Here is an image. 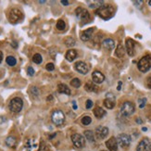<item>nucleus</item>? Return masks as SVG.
Wrapping results in <instances>:
<instances>
[{"mask_svg": "<svg viewBox=\"0 0 151 151\" xmlns=\"http://www.w3.org/2000/svg\"><path fill=\"white\" fill-rule=\"evenodd\" d=\"M95 13L101 19H103L105 20H108L114 16L115 8L111 5H103L102 7H100L99 8L96 9Z\"/></svg>", "mask_w": 151, "mask_h": 151, "instance_id": "f257e3e1", "label": "nucleus"}, {"mask_svg": "<svg viewBox=\"0 0 151 151\" xmlns=\"http://www.w3.org/2000/svg\"><path fill=\"white\" fill-rule=\"evenodd\" d=\"M137 68L141 72H146L151 69V56H144L141 60L138 61Z\"/></svg>", "mask_w": 151, "mask_h": 151, "instance_id": "f03ea898", "label": "nucleus"}, {"mask_svg": "<svg viewBox=\"0 0 151 151\" xmlns=\"http://www.w3.org/2000/svg\"><path fill=\"white\" fill-rule=\"evenodd\" d=\"M23 107V101L20 98H14L8 104V108L13 113H19Z\"/></svg>", "mask_w": 151, "mask_h": 151, "instance_id": "7ed1b4c3", "label": "nucleus"}, {"mask_svg": "<svg viewBox=\"0 0 151 151\" xmlns=\"http://www.w3.org/2000/svg\"><path fill=\"white\" fill-rule=\"evenodd\" d=\"M23 18V14L22 12L20 11L18 8H12L9 11V14H8V20L9 22L12 24H16L20 22V20Z\"/></svg>", "mask_w": 151, "mask_h": 151, "instance_id": "20e7f679", "label": "nucleus"}, {"mask_svg": "<svg viewBox=\"0 0 151 151\" xmlns=\"http://www.w3.org/2000/svg\"><path fill=\"white\" fill-rule=\"evenodd\" d=\"M135 110V104L131 101H125L121 107V113L123 116H126V117L133 114Z\"/></svg>", "mask_w": 151, "mask_h": 151, "instance_id": "39448f33", "label": "nucleus"}, {"mask_svg": "<svg viewBox=\"0 0 151 151\" xmlns=\"http://www.w3.org/2000/svg\"><path fill=\"white\" fill-rule=\"evenodd\" d=\"M52 121L53 123L57 125V126H60L64 123L65 121V115H64V112L60 110H57L52 113Z\"/></svg>", "mask_w": 151, "mask_h": 151, "instance_id": "423d86ee", "label": "nucleus"}, {"mask_svg": "<svg viewBox=\"0 0 151 151\" xmlns=\"http://www.w3.org/2000/svg\"><path fill=\"white\" fill-rule=\"evenodd\" d=\"M72 141L76 148H83L85 145V138L80 133H73L72 135Z\"/></svg>", "mask_w": 151, "mask_h": 151, "instance_id": "0eeeda50", "label": "nucleus"}, {"mask_svg": "<svg viewBox=\"0 0 151 151\" xmlns=\"http://www.w3.org/2000/svg\"><path fill=\"white\" fill-rule=\"evenodd\" d=\"M118 144L121 146L123 148H129L130 144H131V136L127 133H121L119 135L118 138H117Z\"/></svg>", "mask_w": 151, "mask_h": 151, "instance_id": "6e6552de", "label": "nucleus"}, {"mask_svg": "<svg viewBox=\"0 0 151 151\" xmlns=\"http://www.w3.org/2000/svg\"><path fill=\"white\" fill-rule=\"evenodd\" d=\"M136 151H151V139L148 137L143 138L138 144Z\"/></svg>", "mask_w": 151, "mask_h": 151, "instance_id": "1a4fd4ad", "label": "nucleus"}, {"mask_svg": "<svg viewBox=\"0 0 151 151\" xmlns=\"http://www.w3.org/2000/svg\"><path fill=\"white\" fill-rule=\"evenodd\" d=\"M75 70H77L79 73H81L83 75H85L88 73V72L90 70V66L88 65L87 63L83 61H78L75 63V66H74Z\"/></svg>", "mask_w": 151, "mask_h": 151, "instance_id": "9d476101", "label": "nucleus"}, {"mask_svg": "<svg viewBox=\"0 0 151 151\" xmlns=\"http://www.w3.org/2000/svg\"><path fill=\"white\" fill-rule=\"evenodd\" d=\"M108 135V128L105 126H98L95 129V136L98 139L102 140Z\"/></svg>", "mask_w": 151, "mask_h": 151, "instance_id": "9b49d317", "label": "nucleus"}, {"mask_svg": "<svg viewBox=\"0 0 151 151\" xmlns=\"http://www.w3.org/2000/svg\"><path fill=\"white\" fill-rule=\"evenodd\" d=\"M75 13H76V16L78 18H80L82 20H85L87 22L88 20H90V14L86 9L83 7H77L75 9Z\"/></svg>", "mask_w": 151, "mask_h": 151, "instance_id": "f8f14e48", "label": "nucleus"}, {"mask_svg": "<svg viewBox=\"0 0 151 151\" xmlns=\"http://www.w3.org/2000/svg\"><path fill=\"white\" fill-rule=\"evenodd\" d=\"M115 96L111 93H108L106 99L104 100V106L108 110H112L115 107Z\"/></svg>", "mask_w": 151, "mask_h": 151, "instance_id": "ddd939ff", "label": "nucleus"}, {"mask_svg": "<svg viewBox=\"0 0 151 151\" xmlns=\"http://www.w3.org/2000/svg\"><path fill=\"white\" fill-rule=\"evenodd\" d=\"M125 45H126V51L130 57H133L135 55V41L131 38H127L125 42Z\"/></svg>", "mask_w": 151, "mask_h": 151, "instance_id": "4468645a", "label": "nucleus"}, {"mask_svg": "<svg viewBox=\"0 0 151 151\" xmlns=\"http://www.w3.org/2000/svg\"><path fill=\"white\" fill-rule=\"evenodd\" d=\"M106 146L110 151H117L118 150V141L115 137H110L108 141H106Z\"/></svg>", "mask_w": 151, "mask_h": 151, "instance_id": "2eb2a0df", "label": "nucleus"}, {"mask_svg": "<svg viewBox=\"0 0 151 151\" xmlns=\"http://www.w3.org/2000/svg\"><path fill=\"white\" fill-rule=\"evenodd\" d=\"M92 78H93V81L95 83H101L105 80L104 74L98 72V70H95V72L92 73Z\"/></svg>", "mask_w": 151, "mask_h": 151, "instance_id": "dca6fc26", "label": "nucleus"}, {"mask_svg": "<svg viewBox=\"0 0 151 151\" xmlns=\"http://www.w3.org/2000/svg\"><path fill=\"white\" fill-rule=\"evenodd\" d=\"M102 47L107 50H111L115 47V42L111 38H107V39L103 40Z\"/></svg>", "mask_w": 151, "mask_h": 151, "instance_id": "f3484780", "label": "nucleus"}, {"mask_svg": "<svg viewBox=\"0 0 151 151\" xmlns=\"http://www.w3.org/2000/svg\"><path fill=\"white\" fill-rule=\"evenodd\" d=\"M94 30H95L94 28H89V29H87V30L83 31V32L81 33V39H82L83 41H85V42L88 41V40H89V39L91 38V37H92V35H93Z\"/></svg>", "mask_w": 151, "mask_h": 151, "instance_id": "a211bd4d", "label": "nucleus"}, {"mask_svg": "<svg viewBox=\"0 0 151 151\" xmlns=\"http://www.w3.org/2000/svg\"><path fill=\"white\" fill-rule=\"evenodd\" d=\"M76 57H77V52H76V50H74V49L68 50L67 53H66V55H65L66 60L68 61H70V62L73 61L75 58H76Z\"/></svg>", "mask_w": 151, "mask_h": 151, "instance_id": "6ab92c4d", "label": "nucleus"}, {"mask_svg": "<svg viewBox=\"0 0 151 151\" xmlns=\"http://www.w3.org/2000/svg\"><path fill=\"white\" fill-rule=\"evenodd\" d=\"M106 114H107L106 110H104L103 108H100V107H96L94 110V115L95 116V118H98V119L103 118V117Z\"/></svg>", "mask_w": 151, "mask_h": 151, "instance_id": "aec40b11", "label": "nucleus"}, {"mask_svg": "<svg viewBox=\"0 0 151 151\" xmlns=\"http://www.w3.org/2000/svg\"><path fill=\"white\" fill-rule=\"evenodd\" d=\"M125 50H126V49H125V48L123 47V45H121V44H119L118 47H117V48H116L115 56L118 57V58H123L124 55H125Z\"/></svg>", "mask_w": 151, "mask_h": 151, "instance_id": "412c9836", "label": "nucleus"}, {"mask_svg": "<svg viewBox=\"0 0 151 151\" xmlns=\"http://www.w3.org/2000/svg\"><path fill=\"white\" fill-rule=\"evenodd\" d=\"M58 91L61 94H65V95H70V88L67 86L64 83H60L58 85Z\"/></svg>", "mask_w": 151, "mask_h": 151, "instance_id": "4be33fe9", "label": "nucleus"}, {"mask_svg": "<svg viewBox=\"0 0 151 151\" xmlns=\"http://www.w3.org/2000/svg\"><path fill=\"white\" fill-rule=\"evenodd\" d=\"M5 143L8 148H15L17 144V139L14 136H8L6 139Z\"/></svg>", "mask_w": 151, "mask_h": 151, "instance_id": "5701e85b", "label": "nucleus"}, {"mask_svg": "<svg viewBox=\"0 0 151 151\" xmlns=\"http://www.w3.org/2000/svg\"><path fill=\"white\" fill-rule=\"evenodd\" d=\"M85 89L87 92H98V86H95L92 82H87L85 85Z\"/></svg>", "mask_w": 151, "mask_h": 151, "instance_id": "b1692460", "label": "nucleus"}, {"mask_svg": "<svg viewBox=\"0 0 151 151\" xmlns=\"http://www.w3.org/2000/svg\"><path fill=\"white\" fill-rule=\"evenodd\" d=\"M89 4V7L91 8H99L103 6V1H99V0H95V1H87Z\"/></svg>", "mask_w": 151, "mask_h": 151, "instance_id": "393cba45", "label": "nucleus"}, {"mask_svg": "<svg viewBox=\"0 0 151 151\" xmlns=\"http://www.w3.org/2000/svg\"><path fill=\"white\" fill-rule=\"evenodd\" d=\"M83 135H85V138L90 142H94L95 141V135H94V133L91 131V130H86L83 133Z\"/></svg>", "mask_w": 151, "mask_h": 151, "instance_id": "a878e982", "label": "nucleus"}, {"mask_svg": "<svg viewBox=\"0 0 151 151\" xmlns=\"http://www.w3.org/2000/svg\"><path fill=\"white\" fill-rule=\"evenodd\" d=\"M64 43L68 47H72L73 45H75V39L72 38V37H70V36L66 37V38L64 39Z\"/></svg>", "mask_w": 151, "mask_h": 151, "instance_id": "bb28decb", "label": "nucleus"}, {"mask_svg": "<svg viewBox=\"0 0 151 151\" xmlns=\"http://www.w3.org/2000/svg\"><path fill=\"white\" fill-rule=\"evenodd\" d=\"M35 146H36L35 143V142H33L32 139H28L26 141V143H25V148H26L28 151L32 150L33 148H35Z\"/></svg>", "mask_w": 151, "mask_h": 151, "instance_id": "cd10ccee", "label": "nucleus"}, {"mask_svg": "<svg viewBox=\"0 0 151 151\" xmlns=\"http://www.w3.org/2000/svg\"><path fill=\"white\" fill-rule=\"evenodd\" d=\"M6 62H7V64L8 66H11V67H13L16 65L17 63V60H16V58L14 57H12V56H8L7 58H6Z\"/></svg>", "mask_w": 151, "mask_h": 151, "instance_id": "c85d7f7f", "label": "nucleus"}, {"mask_svg": "<svg viewBox=\"0 0 151 151\" xmlns=\"http://www.w3.org/2000/svg\"><path fill=\"white\" fill-rule=\"evenodd\" d=\"M56 26H57L58 30H60V31H64L65 28H66V23H65V22H64L63 20H58Z\"/></svg>", "mask_w": 151, "mask_h": 151, "instance_id": "c756f323", "label": "nucleus"}, {"mask_svg": "<svg viewBox=\"0 0 151 151\" xmlns=\"http://www.w3.org/2000/svg\"><path fill=\"white\" fill-rule=\"evenodd\" d=\"M33 61L35 62V63L36 64H41L42 61H43V58H42V56L40 55V54H35L33 57Z\"/></svg>", "mask_w": 151, "mask_h": 151, "instance_id": "7c9ffc66", "label": "nucleus"}, {"mask_svg": "<svg viewBox=\"0 0 151 151\" xmlns=\"http://www.w3.org/2000/svg\"><path fill=\"white\" fill-rule=\"evenodd\" d=\"M70 85L73 86L74 88H79L81 86V81H80L78 78H74L72 80V82H70Z\"/></svg>", "mask_w": 151, "mask_h": 151, "instance_id": "2f4dec72", "label": "nucleus"}, {"mask_svg": "<svg viewBox=\"0 0 151 151\" xmlns=\"http://www.w3.org/2000/svg\"><path fill=\"white\" fill-rule=\"evenodd\" d=\"M37 151H50V148H48V146L45 143V142H41L40 143V146L39 149Z\"/></svg>", "mask_w": 151, "mask_h": 151, "instance_id": "473e14b6", "label": "nucleus"}, {"mask_svg": "<svg viewBox=\"0 0 151 151\" xmlns=\"http://www.w3.org/2000/svg\"><path fill=\"white\" fill-rule=\"evenodd\" d=\"M92 123V119L90 118L89 116H85L82 119V123L83 125H89Z\"/></svg>", "mask_w": 151, "mask_h": 151, "instance_id": "72a5a7b5", "label": "nucleus"}, {"mask_svg": "<svg viewBox=\"0 0 151 151\" xmlns=\"http://www.w3.org/2000/svg\"><path fill=\"white\" fill-rule=\"evenodd\" d=\"M45 69H47L48 72H52V70H54V69H55V66H54L53 63H47V66H45Z\"/></svg>", "mask_w": 151, "mask_h": 151, "instance_id": "f704fd0d", "label": "nucleus"}, {"mask_svg": "<svg viewBox=\"0 0 151 151\" xmlns=\"http://www.w3.org/2000/svg\"><path fill=\"white\" fill-rule=\"evenodd\" d=\"M27 73L30 75V76H33V74H35V70H33V67H28L27 69Z\"/></svg>", "mask_w": 151, "mask_h": 151, "instance_id": "c9c22d12", "label": "nucleus"}, {"mask_svg": "<svg viewBox=\"0 0 151 151\" xmlns=\"http://www.w3.org/2000/svg\"><path fill=\"white\" fill-rule=\"evenodd\" d=\"M92 106H93V102H92V100L88 99L86 101V110H90V108H92Z\"/></svg>", "mask_w": 151, "mask_h": 151, "instance_id": "e433bc0d", "label": "nucleus"}, {"mask_svg": "<svg viewBox=\"0 0 151 151\" xmlns=\"http://www.w3.org/2000/svg\"><path fill=\"white\" fill-rule=\"evenodd\" d=\"M146 103V98H142L140 100V105H139V108H143L145 107V105Z\"/></svg>", "mask_w": 151, "mask_h": 151, "instance_id": "4c0bfd02", "label": "nucleus"}, {"mask_svg": "<svg viewBox=\"0 0 151 151\" xmlns=\"http://www.w3.org/2000/svg\"><path fill=\"white\" fill-rule=\"evenodd\" d=\"M146 85H148L149 89H151V77H148L146 79Z\"/></svg>", "mask_w": 151, "mask_h": 151, "instance_id": "58836bf2", "label": "nucleus"}, {"mask_svg": "<svg viewBox=\"0 0 151 151\" xmlns=\"http://www.w3.org/2000/svg\"><path fill=\"white\" fill-rule=\"evenodd\" d=\"M60 2H61V4H62L63 6H69V5H70V2L67 1V0H61Z\"/></svg>", "mask_w": 151, "mask_h": 151, "instance_id": "ea45409f", "label": "nucleus"}, {"mask_svg": "<svg viewBox=\"0 0 151 151\" xmlns=\"http://www.w3.org/2000/svg\"><path fill=\"white\" fill-rule=\"evenodd\" d=\"M11 45H12V47H17V45H17V42L16 41H13V42H12V43H11Z\"/></svg>", "mask_w": 151, "mask_h": 151, "instance_id": "a19ab883", "label": "nucleus"}, {"mask_svg": "<svg viewBox=\"0 0 151 151\" xmlns=\"http://www.w3.org/2000/svg\"><path fill=\"white\" fill-rule=\"evenodd\" d=\"M72 104H73V110H77V106H76V102H75V101H72Z\"/></svg>", "mask_w": 151, "mask_h": 151, "instance_id": "79ce46f5", "label": "nucleus"}, {"mask_svg": "<svg viewBox=\"0 0 151 151\" xmlns=\"http://www.w3.org/2000/svg\"><path fill=\"white\" fill-rule=\"evenodd\" d=\"M2 60H3V53L0 51V63H1Z\"/></svg>", "mask_w": 151, "mask_h": 151, "instance_id": "37998d69", "label": "nucleus"}, {"mask_svg": "<svg viewBox=\"0 0 151 151\" xmlns=\"http://www.w3.org/2000/svg\"><path fill=\"white\" fill-rule=\"evenodd\" d=\"M57 135L56 133H53V135H49V139H53V137H55Z\"/></svg>", "mask_w": 151, "mask_h": 151, "instance_id": "c03bdc74", "label": "nucleus"}, {"mask_svg": "<svg viewBox=\"0 0 151 151\" xmlns=\"http://www.w3.org/2000/svg\"><path fill=\"white\" fill-rule=\"evenodd\" d=\"M121 82H119V86H118V88H117V89L121 90Z\"/></svg>", "mask_w": 151, "mask_h": 151, "instance_id": "a18cd8bd", "label": "nucleus"}, {"mask_svg": "<svg viewBox=\"0 0 151 151\" xmlns=\"http://www.w3.org/2000/svg\"><path fill=\"white\" fill-rule=\"evenodd\" d=\"M136 121H137V123H139V124H140V123H142V121H141L140 119H137V120H136Z\"/></svg>", "mask_w": 151, "mask_h": 151, "instance_id": "49530a36", "label": "nucleus"}, {"mask_svg": "<svg viewBox=\"0 0 151 151\" xmlns=\"http://www.w3.org/2000/svg\"><path fill=\"white\" fill-rule=\"evenodd\" d=\"M142 130H143L144 132H146V130H148V129H146V127H143V129H142Z\"/></svg>", "mask_w": 151, "mask_h": 151, "instance_id": "de8ad7c7", "label": "nucleus"}, {"mask_svg": "<svg viewBox=\"0 0 151 151\" xmlns=\"http://www.w3.org/2000/svg\"><path fill=\"white\" fill-rule=\"evenodd\" d=\"M39 3L40 4H44V3H45V1H39Z\"/></svg>", "mask_w": 151, "mask_h": 151, "instance_id": "09e8293b", "label": "nucleus"}, {"mask_svg": "<svg viewBox=\"0 0 151 151\" xmlns=\"http://www.w3.org/2000/svg\"><path fill=\"white\" fill-rule=\"evenodd\" d=\"M148 4H149V5L151 6V1H148Z\"/></svg>", "mask_w": 151, "mask_h": 151, "instance_id": "8fccbe9b", "label": "nucleus"}, {"mask_svg": "<svg viewBox=\"0 0 151 151\" xmlns=\"http://www.w3.org/2000/svg\"><path fill=\"white\" fill-rule=\"evenodd\" d=\"M101 151H106V150H101Z\"/></svg>", "mask_w": 151, "mask_h": 151, "instance_id": "3c124183", "label": "nucleus"}, {"mask_svg": "<svg viewBox=\"0 0 151 151\" xmlns=\"http://www.w3.org/2000/svg\"><path fill=\"white\" fill-rule=\"evenodd\" d=\"M0 151H1V150H0Z\"/></svg>", "mask_w": 151, "mask_h": 151, "instance_id": "603ef678", "label": "nucleus"}]
</instances>
